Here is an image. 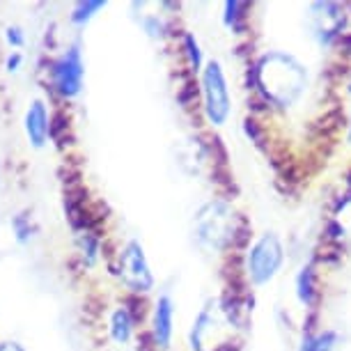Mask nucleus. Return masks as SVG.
<instances>
[{"mask_svg": "<svg viewBox=\"0 0 351 351\" xmlns=\"http://www.w3.org/2000/svg\"><path fill=\"white\" fill-rule=\"evenodd\" d=\"M257 85L267 101L287 108L299 99V95L306 88V69L301 67L299 60L285 53H269L264 56L260 64L253 71Z\"/></svg>", "mask_w": 351, "mask_h": 351, "instance_id": "f257e3e1", "label": "nucleus"}, {"mask_svg": "<svg viewBox=\"0 0 351 351\" xmlns=\"http://www.w3.org/2000/svg\"><path fill=\"white\" fill-rule=\"evenodd\" d=\"M193 228H195L197 241L207 248L223 250L234 243V230H237L234 214H232V209L221 200L204 204V207L197 211Z\"/></svg>", "mask_w": 351, "mask_h": 351, "instance_id": "f03ea898", "label": "nucleus"}, {"mask_svg": "<svg viewBox=\"0 0 351 351\" xmlns=\"http://www.w3.org/2000/svg\"><path fill=\"white\" fill-rule=\"evenodd\" d=\"M202 92H204V112H207L209 122L214 127H221L230 115V92L221 64L214 60L204 67Z\"/></svg>", "mask_w": 351, "mask_h": 351, "instance_id": "7ed1b4c3", "label": "nucleus"}, {"mask_svg": "<svg viewBox=\"0 0 351 351\" xmlns=\"http://www.w3.org/2000/svg\"><path fill=\"white\" fill-rule=\"evenodd\" d=\"M282 243L276 234H267L262 237L260 241L250 248L248 253V274L250 280L255 285H264L269 282L271 278L278 274V269L282 267Z\"/></svg>", "mask_w": 351, "mask_h": 351, "instance_id": "20e7f679", "label": "nucleus"}, {"mask_svg": "<svg viewBox=\"0 0 351 351\" xmlns=\"http://www.w3.org/2000/svg\"><path fill=\"white\" fill-rule=\"evenodd\" d=\"M120 278L129 289L138 291V294H141V291H149L152 285H154L149 262L138 241H129L120 253Z\"/></svg>", "mask_w": 351, "mask_h": 351, "instance_id": "39448f33", "label": "nucleus"}, {"mask_svg": "<svg viewBox=\"0 0 351 351\" xmlns=\"http://www.w3.org/2000/svg\"><path fill=\"white\" fill-rule=\"evenodd\" d=\"M83 58H81V46L74 44L64 56L58 58L51 64V76L53 85L62 97H76L83 88Z\"/></svg>", "mask_w": 351, "mask_h": 351, "instance_id": "423d86ee", "label": "nucleus"}, {"mask_svg": "<svg viewBox=\"0 0 351 351\" xmlns=\"http://www.w3.org/2000/svg\"><path fill=\"white\" fill-rule=\"evenodd\" d=\"M310 16H313V30L319 44H330L333 39L342 35L344 25V12L340 5L335 3H315L310 8Z\"/></svg>", "mask_w": 351, "mask_h": 351, "instance_id": "0eeeda50", "label": "nucleus"}, {"mask_svg": "<svg viewBox=\"0 0 351 351\" xmlns=\"http://www.w3.org/2000/svg\"><path fill=\"white\" fill-rule=\"evenodd\" d=\"M25 134H28L32 147H44L46 138L51 136V120L42 101H32L25 112Z\"/></svg>", "mask_w": 351, "mask_h": 351, "instance_id": "6e6552de", "label": "nucleus"}, {"mask_svg": "<svg viewBox=\"0 0 351 351\" xmlns=\"http://www.w3.org/2000/svg\"><path fill=\"white\" fill-rule=\"evenodd\" d=\"M216 308H218V303L209 301L207 306L200 310V315H197L193 328H191V349L193 351H204V344H207L209 337L214 335V328L218 324Z\"/></svg>", "mask_w": 351, "mask_h": 351, "instance_id": "1a4fd4ad", "label": "nucleus"}, {"mask_svg": "<svg viewBox=\"0 0 351 351\" xmlns=\"http://www.w3.org/2000/svg\"><path fill=\"white\" fill-rule=\"evenodd\" d=\"M172 319H175V308H172L170 296H161L154 308V342H156V347H163V349L170 347Z\"/></svg>", "mask_w": 351, "mask_h": 351, "instance_id": "9d476101", "label": "nucleus"}, {"mask_svg": "<svg viewBox=\"0 0 351 351\" xmlns=\"http://www.w3.org/2000/svg\"><path fill=\"white\" fill-rule=\"evenodd\" d=\"M131 330H134V317H131L129 310L127 308L115 310L110 319V335L117 342H127L131 337Z\"/></svg>", "mask_w": 351, "mask_h": 351, "instance_id": "9b49d317", "label": "nucleus"}, {"mask_svg": "<svg viewBox=\"0 0 351 351\" xmlns=\"http://www.w3.org/2000/svg\"><path fill=\"white\" fill-rule=\"evenodd\" d=\"M296 294L299 301L306 306H313L317 299V289H315V269L313 267H303L299 278H296Z\"/></svg>", "mask_w": 351, "mask_h": 351, "instance_id": "f8f14e48", "label": "nucleus"}, {"mask_svg": "<svg viewBox=\"0 0 351 351\" xmlns=\"http://www.w3.org/2000/svg\"><path fill=\"white\" fill-rule=\"evenodd\" d=\"M104 8H106L104 0H85V3H78L74 8V12H71V23H76V25L88 23L90 19Z\"/></svg>", "mask_w": 351, "mask_h": 351, "instance_id": "ddd939ff", "label": "nucleus"}, {"mask_svg": "<svg viewBox=\"0 0 351 351\" xmlns=\"http://www.w3.org/2000/svg\"><path fill=\"white\" fill-rule=\"evenodd\" d=\"M335 340L337 337H335L333 330H326V333H319V335H310L303 340L301 351H330Z\"/></svg>", "mask_w": 351, "mask_h": 351, "instance_id": "4468645a", "label": "nucleus"}, {"mask_svg": "<svg viewBox=\"0 0 351 351\" xmlns=\"http://www.w3.org/2000/svg\"><path fill=\"white\" fill-rule=\"evenodd\" d=\"M246 10H248L246 3H225V23H228L230 28L239 30L243 19H246V14H243Z\"/></svg>", "mask_w": 351, "mask_h": 351, "instance_id": "2eb2a0df", "label": "nucleus"}, {"mask_svg": "<svg viewBox=\"0 0 351 351\" xmlns=\"http://www.w3.org/2000/svg\"><path fill=\"white\" fill-rule=\"evenodd\" d=\"M184 49H186V58H189V64H191V71H197L202 64V53H200V46H197L195 37L193 35H184Z\"/></svg>", "mask_w": 351, "mask_h": 351, "instance_id": "dca6fc26", "label": "nucleus"}, {"mask_svg": "<svg viewBox=\"0 0 351 351\" xmlns=\"http://www.w3.org/2000/svg\"><path fill=\"white\" fill-rule=\"evenodd\" d=\"M250 237V223L246 218H237V230H234V246H246Z\"/></svg>", "mask_w": 351, "mask_h": 351, "instance_id": "f3484780", "label": "nucleus"}, {"mask_svg": "<svg viewBox=\"0 0 351 351\" xmlns=\"http://www.w3.org/2000/svg\"><path fill=\"white\" fill-rule=\"evenodd\" d=\"M5 39H8L10 46H14V49H19V46H23L25 37H23V30L19 28V25H10L8 30H5Z\"/></svg>", "mask_w": 351, "mask_h": 351, "instance_id": "a211bd4d", "label": "nucleus"}, {"mask_svg": "<svg viewBox=\"0 0 351 351\" xmlns=\"http://www.w3.org/2000/svg\"><path fill=\"white\" fill-rule=\"evenodd\" d=\"M145 28H147V32L152 37L161 35V32H158V30H161V23H158L156 19H147V21H145Z\"/></svg>", "mask_w": 351, "mask_h": 351, "instance_id": "6ab92c4d", "label": "nucleus"}, {"mask_svg": "<svg viewBox=\"0 0 351 351\" xmlns=\"http://www.w3.org/2000/svg\"><path fill=\"white\" fill-rule=\"evenodd\" d=\"M19 64H21V56H19V53H14V56H12L10 60H8V69L10 71H16Z\"/></svg>", "mask_w": 351, "mask_h": 351, "instance_id": "aec40b11", "label": "nucleus"}, {"mask_svg": "<svg viewBox=\"0 0 351 351\" xmlns=\"http://www.w3.org/2000/svg\"><path fill=\"white\" fill-rule=\"evenodd\" d=\"M0 351H23V347L16 342H3L0 344Z\"/></svg>", "mask_w": 351, "mask_h": 351, "instance_id": "412c9836", "label": "nucleus"}, {"mask_svg": "<svg viewBox=\"0 0 351 351\" xmlns=\"http://www.w3.org/2000/svg\"><path fill=\"white\" fill-rule=\"evenodd\" d=\"M342 44H344V53H351V35H342Z\"/></svg>", "mask_w": 351, "mask_h": 351, "instance_id": "4be33fe9", "label": "nucleus"}, {"mask_svg": "<svg viewBox=\"0 0 351 351\" xmlns=\"http://www.w3.org/2000/svg\"><path fill=\"white\" fill-rule=\"evenodd\" d=\"M234 342H225V344H221V347H216L214 351H234L237 347H232Z\"/></svg>", "mask_w": 351, "mask_h": 351, "instance_id": "5701e85b", "label": "nucleus"}, {"mask_svg": "<svg viewBox=\"0 0 351 351\" xmlns=\"http://www.w3.org/2000/svg\"><path fill=\"white\" fill-rule=\"evenodd\" d=\"M349 141H351V129H349Z\"/></svg>", "mask_w": 351, "mask_h": 351, "instance_id": "b1692460", "label": "nucleus"}]
</instances>
